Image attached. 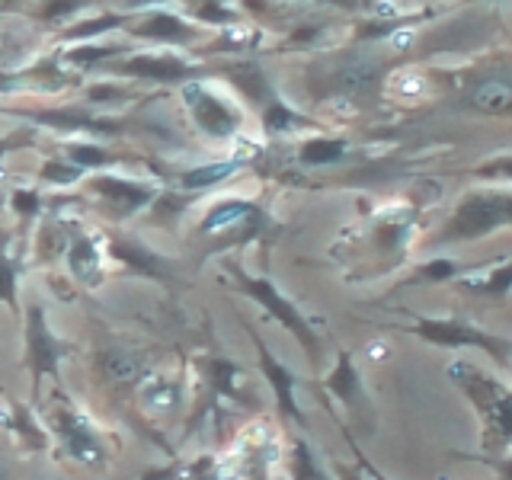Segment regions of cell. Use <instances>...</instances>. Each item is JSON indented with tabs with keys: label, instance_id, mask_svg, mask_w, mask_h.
Listing matches in <instances>:
<instances>
[{
	"label": "cell",
	"instance_id": "ac0fdd59",
	"mask_svg": "<svg viewBox=\"0 0 512 480\" xmlns=\"http://www.w3.org/2000/svg\"><path fill=\"white\" fill-rule=\"evenodd\" d=\"M471 176H480V180H506V183H512V154H500V157L484 160V164L471 167Z\"/></svg>",
	"mask_w": 512,
	"mask_h": 480
},
{
	"label": "cell",
	"instance_id": "83f0119b",
	"mask_svg": "<svg viewBox=\"0 0 512 480\" xmlns=\"http://www.w3.org/2000/svg\"><path fill=\"white\" fill-rule=\"evenodd\" d=\"M71 157L77 160V164H103V160H106V154L96 151V148H74Z\"/></svg>",
	"mask_w": 512,
	"mask_h": 480
},
{
	"label": "cell",
	"instance_id": "4fadbf2b",
	"mask_svg": "<svg viewBox=\"0 0 512 480\" xmlns=\"http://www.w3.org/2000/svg\"><path fill=\"white\" fill-rule=\"evenodd\" d=\"M343 154H346L343 138H314L301 148V164L304 167H327V164H336Z\"/></svg>",
	"mask_w": 512,
	"mask_h": 480
},
{
	"label": "cell",
	"instance_id": "836d02e7",
	"mask_svg": "<svg viewBox=\"0 0 512 480\" xmlns=\"http://www.w3.org/2000/svg\"><path fill=\"white\" fill-rule=\"evenodd\" d=\"M336 471H340V480H362V474H359V471H352V468H346V464H336Z\"/></svg>",
	"mask_w": 512,
	"mask_h": 480
},
{
	"label": "cell",
	"instance_id": "9c48e42d",
	"mask_svg": "<svg viewBox=\"0 0 512 480\" xmlns=\"http://www.w3.org/2000/svg\"><path fill=\"white\" fill-rule=\"evenodd\" d=\"M458 288L468 295H477V298H496V301L506 298L512 292V260L480 272V276H464L458 282Z\"/></svg>",
	"mask_w": 512,
	"mask_h": 480
},
{
	"label": "cell",
	"instance_id": "5b68a950",
	"mask_svg": "<svg viewBox=\"0 0 512 480\" xmlns=\"http://www.w3.org/2000/svg\"><path fill=\"white\" fill-rule=\"evenodd\" d=\"M464 109L480 116H512V77H487L468 90L461 100Z\"/></svg>",
	"mask_w": 512,
	"mask_h": 480
},
{
	"label": "cell",
	"instance_id": "6da1fadb",
	"mask_svg": "<svg viewBox=\"0 0 512 480\" xmlns=\"http://www.w3.org/2000/svg\"><path fill=\"white\" fill-rule=\"evenodd\" d=\"M448 378L468 397L471 410L480 420V455H506L512 452V388L503 384L487 368L471 359H455L448 365Z\"/></svg>",
	"mask_w": 512,
	"mask_h": 480
},
{
	"label": "cell",
	"instance_id": "e0dca14e",
	"mask_svg": "<svg viewBox=\"0 0 512 480\" xmlns=\"http://www.w3.org/2000/svg\"><path fill=\"white\" fill-rule=\"evenodd\" d=\"M128 71L141 74V77H157V80H173V77H183L186 68L180 61H164V58H138L128 64Z\"/></svg>",
	"mask_w": 512,
	"mask_h": 480
},
{
	"label": "cell",
	"instance_id": "7a4b0ae2",
	"mask_svg": "<svg viewBox=\"0 0 512 480\" xmlns=\"http://www.w3.org/2000/svg\"><path fill=\"white\" fill-rule=\"evenodd\" d=\"M512 228V189L503 186H480L468 189L455 202L452 215L445 218L442 228L432 234V247H461L474 244Z\"/></svg>",
	"mask_w": 512,
	"mask_h": 480
},
{
	"label": "cell",
	"instance_id": "d6a6232c",
	"mask_svg": "<svg viewBox=\"0 0 512 480\" xmlns=\"http://www.w3.org/2000/svg\"><path fill=\"white\" fill-rule=\"evenodd\" d=\"M356 458H359V468H362V471H365L368 477H372V480H391V477H384V474H381V471L375 468V464H372V461H368V458H365V455L359 452V448H356Z\"/></svg>",
	"mask_w": 512,
	"mask_h": 480
},
{
	"label": "cell",
	"instance_id": "e575fe53",
	"mask_svg": "<svg viewBox=\"0 0 512 480\" xmlns=\"http://www.w3.org/2000/svg\"><path fill=\"white\" fill-rule=\"evenodd\" d=\"M0 480H7V461L0 458Z\"/></svg>",
	"mask_w": 512,
	"mask_h": 480
},
{
	"label": "cell",
	"instance_id": "f546056e",
	"mask_svg": "<svg viewBox=\"0 0 512 480\" xmlns=\"http://www.w3.org/2000/svg\"><path fill=\"white\" fill-rule=\"evenodd\" d=\"M13 266L0 263V298H10L13 295Z\"/></svg>",
	"mask_w": 512,
	"mask_h": 480
},
{
	"label": "cell",
	"instance_id": "30bf717a",
	"mask_svg": "<svg viewBox=\"0 0 512 480\" xmlns=\"http://www.w3.org/2000/svg\"><path fill=\"white\" fill-rule=\"evenodd\" d=\"M29 317H32V320H29L32 362H36L39 375H42V372H45V375H52V372H55V362H58V356H61V349H55L52 336H48L42 311H39V308H32V314H29Z\"/></svg>",
	"mask_w": 512,
	"mask_h": 480
},
{
	"label": "cell",
	"instance_id": "8fae6325",
	"mask_svg": "<svg viewBox=\"0 0 512 480\" xmlns=\"http://www.w3.org/2000/svg\"><path fill=\"white\" fill-rule=\"evenodd\" d=\"M61 436H64V445H68V452L77 455V458H84V461H93V458H100V442H96V436L87 429L84 420H77V416H61Z\"/></svg>",
	"mask_w": 512,
	"mask_h": 480
},
{
	"label": "cell",
	"instance_id": "cb8c5ba5",
	"mask_svg": "<svg viewBox=\"0 0 512 480\" xmlns=\"http://www.w3.org/2000/svg\"><path fill=\"white\" fill-rule=\"evenodd\" d=\"M234 167L231 164H215V167H208V170H196V173H186L183 176V183L186 186H208V183H215V180H224Z\"/></svg>",
	"mask_w": 512,
	"mask_h": 480
},
{
	"label": "cell",
	"instance_id": "52a82bcc",
	"mask_svg": "<svg viewBox=\"0 0 512 480\" xmlns=\"http://www.w3.org/2000/svg\"><path fill=\"white\" fill-rule=\"evenodd\" d=\"M186 100H189L192 112H196V122L205 128V132H212V135H228V132H234L237 119L215 100V96H208L199 87H189L186 90Z\"/></svg>",
	"mask_w": 512,
	"mask_h": 480
},
{
	"label": "cell",
	"instance_id": "ba28073f",
	"mask_svg": "<svg viewBox=\"0 0 512 480\" xmlns=\"http://www.w3.org/2000/svg\"><path fill=\"white\" fill-rule=\"evenodd\" d=\"M327 388L343 400L349 410H365L368 400H365V391H362V381H359V372L356 365H352V356L349 352H340V362H336L333 375L327 378Z\"/></svg>",
	"mask_w": 512,
	"mask_h": 480
},
{
	"label": "cell",
	"instance_id": "9a60e30c",
	"mask_svg": "<svg viewBox=\"0 0 512 480\" xmlns=\"http://www.w3.org/2000/svg\"><path fill=\"white\" fill-rule=\"evenodd\" d=\"M375 64L372 61H346L340 74H336V87H340L343 93H359V90H368L375 84Z\"/></svg>",
	"mask_w": 512,
	"mask_h": 480
},
{
	"label": "cell",
	"instance_id": "4dcf8cb0",
	"mask_svg": "<svg viewBox=\"0 0 512 480\" xmlns=\"http://www.w3.org/2000/svg\"><path fill=\"white\" fill-rule=\"evenodd\" d=\"M45 176L48 180H58V183H71V180H77V170H55V164H48Z\"/></svg>",
	"mask_w": 512,
	"mask_h": 480
},
{
	"label": "cell",
	"instance_id": "277c9868",
	"mask_svg": "<svg viewBox=\"0 0 512 480\" xmlns=\"http://www.w3.org/2000/svg\"><path fill=\"white\" fill-rule=\"evenodd\" d=\"M244 288L247 292L263 304V308L276 317V320H282V324L292 330L298 340H301V346L311 352V359H317V336H314V330H311V324L304 320L301 314H298V308H292L276 288H272L269 282H260V279H244Z\"/></svg>",
	"mask_w": 512,
	"mask_h": 480
},
{
	"label": "cell",
	"instance_id": "3957f363",
	"mask_svg": "<svg viewBox=\"0 0 512 480\" xmlns=\"http://www.w3.org/2000/svg\"><path fill=\"white\" fill-rule=\"evenodd\" d=\"M407 333H413L416 340H423L429 346L439 349H480L500 365L509 368L512 365V340L500 333L480 330L477 324L464 317H426V314H413V324L404 327Z\"/></svg>",
	"mask_w": 512,
	"mask_h": 480
},
{
	"label": "cell",
	"instance_id": "d6986e66",
	"mask_svg": "<svg viewBox=\"0 0 512 480\" xmlns=\"http://www.w3.org/2000/svg\"><path fill=\"white\" fill-rule=\"evenodd\" d=\"M141 36H157V39H180L186 36V29L180 20H173L170 13H157L148 26H141Z\"/></svg>",
	"mask_w": 512,
	"mask_h": 480
},
{
	"label": "cell",
	"instance_id": "4316f807",
	"mask_svg": "<svg viewBox=\"0 0 512 480\" xmlns=\"http://www.w3.org/2000/svg\"><path fill=\"white\" fill-rule=\"evenodd\" d=\"M122 23V16H106V20H100V23H87V26H80V29H74V36H96V32H103V29H109V26H119Z\"/></svg>",
	"mask_w": 512,
	"mask_h": 480
},
{
	"label": "cell",
	"instance_id": "d590c367",
	"mask_svg": "<svg viewBox=\"0 0 512 480\" xmlns=\"http://www.w3.org/2000/svg\"><path fill=\"white\" fill-rule=\"evenodd\" d=\"M439 480H448V477H439Z\"/></svg>",
	"mask_w": 512,
	"mask_h": 480
},
{
	"label": "cell",
	"instance_id": "603a6c76",
	"mask_svg": "<svg viewBox=\"0 0 512 480\" xmlns=\"http://www.w3.org/2000/svg\"><path fill=\"white\" fill-rule=\"evenodd\" d=\"M464 458H474L480 464H487V468L496 474V480H512V452H506V455H464Z\"/></svg>",
	"mask_w": 512,
	"mask_h": 480
},
{
	"label": "cell",
	"instance_id": "7402d4cb",
	"mask_svg": "<svg viewBox=\"0 0 512 480\" xmlns=\"http://www.w3.org/2000/svg\"><path fill=\"white\" fill-rule=\"evenodd\" d=\"M247 215H256L253 205H247V202H228V205L215 208L212 218L205 221V228H218V224H228L234 218H247Z\"/></svg>",
	"mask_w": 512,
	"mask_h": 480
},
{
	"label": "cell",
	"instance_id": "f1b7e54d",
	"mask_svg": "<svg viewBox=\"0 0 512 480\" xmlns=\"http://www.w3.org/2000/svg\"><path fill=\"white\" fill-rule=\"evenodd\" d=\"M13 205L20 208L23 215H32V212L39 208V199H36V196H29V192H16V196H13Z\"/></svg>",
	"mask_w": 512,
	"mask_h": 480
},
{
	"label": "cell",
	"instance_id": "484cf974",
	"mask_svg": "<svg viewBox=\"0 0 512 480\" xmlns=\"http://www.w3.org/2000/svg\"><path fill=\"white\" fill-rule=\"evenodd\" d=\"M109 55H116V48H77V52L68 55V61H84V64H90V61H103Z\"/></svg>",
	"mask_w": 512,
	"mask_h": 480
},
{
	"label": "cell",
	"instance_id": "ffe728a7",
	"mask_svg": "<svg viewBox=\"0 0 512 480\" xmlns=\"http://www.w3.org/2000/svg\"><path fill=\"white\" fill-rule=\"evenodd\" d=\"M68 260H71V269L77 272V276H90V272L96 269V250L90 240H77V244L68 250Z\"/></svg>",
	"mask_w": 512,
	"mask_h": 480
},
{
	"label": "cell",
	"instance_id": "d4e9b609",
	"mask_svg": "<svg viewBox=\"0 0 512 480\" xmlns=\"http://www.w3.org/2000/svg\"><path fill=\"white\" fill-rule=\"evenodd\" d=\"M298 119L292 116V112H288L285 106H272L269 112H266V125L272 128V132H282V128H292Z\"/></svg>",
	"mask_w": 512,
	"mask_h": 480
},
{
	"label": "cell",
	"instance_id": "5bb4252c",
	"mask_svg": "<svg viewBox=\"0 0 512 480\" xmlns=\"http://www.w3.org/2000/svg\"><path fill=\"white\" fill-rule=\"evenodd\" d=\"M103 372H106L109 381H119V384L138 378V372H141L138 352H128V349H119V346L109 349L103 356Z\"/></svg>",
	"mask_w": 512,
	"mask_h": 480
},
{
	"label": "cell",
	"instance_id": "2e32d148",
	"mask_svg": "<svg viewBox=\"0 0 512 480\" xmlns=\"http://www.w3.org/2000/svg\"><path fill=\"white\" fill-rule=\"evenodd\" d=\"M96 189H103L109 199H116L122 208H138L151 199L148 189L132 186V183H119V180H96Z\"/></svg>",
	"mask_w": 512,
	"mask_h": 480
},
{
	"label": "cell",
	"instance_id": "7c38bea8",
	"mask_svg": "<svg viewBox=\"0 0 512 480\" xmlns=\"http://www.w3.org/2000/svg\"><path fill=\"white\" fill-rule=\"evenodd\" d=\"M471 263L452 260V256H436V260H426L413 269V276L407 282H461L464 276H471Z\"/></svg>",
	"mask_w": 512,
	"mask_h": 480
},
{
	"label": "cell",
	"instance_id": "8992f818",
	"mask_svg": "<svg viewBox=\"0 0 512 480\" xmlns=\"http://www.w3.org/2000/svg\"><path fill=\"white\" fill-rule=\"evenodd\" d=\"M256 346H260V362H263V372H266V378H269V384L276 388V400H279V410L285 413V416H292V420H298V423H304V413L298 410V404H295V372H288V368L279 362V359H272L269 356V349L256 340Z\"/></svg>",
	"mask_w": 512,
	"mask_h": 480
},
{
	"label": "cell",
	"instance_id": "1f68e13d",
	"mask_svg": "<svg viewBox=\"0 0 512 480\" xmlns=\"http://www.w3.org/2000/svg\"><path fill=\"white\" fill-rule=\"evenodd\" d=\"M231 365H221V362H215V384H221L224 391H231Z\"/></svg>",
	"mask_w": 512,
	"mask_h": 480
},
{
	"label": "cell",
	"instance_id": "44dd1931",
	"mask_svg": "<svg viewBox=\"0 0 512 480\" xmlns=\"http://www.w3.org/2000/svg\"><path fill=\"white\" fill-rule=\"evenodd\" d=\"M295 480H327L324 474H320L317 461H314V455L308 452V445H304V442L295 445Z\"/></svg>",
	"mask_w": 512,
	"mask_h": 480
}]
</instances>
